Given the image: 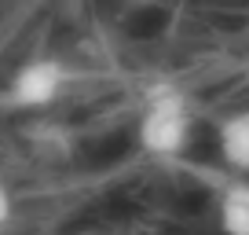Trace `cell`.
<instances>
[{"instance_id": "cell-1", "label": "cell", "mask_w": 249, "mask_h": 235, "mask_svg": "<svg viewBox=\"0 0 249 235\" xmlns=\"http://www.w3.org/2000/svg\"><path fill=\"white\" fill-rule=\"evenodd\" d=\"M191 133H195V118H191L183 92L158 88V92L147 96V103L140 110V129H136V140L147 155L154 158L183 155L187 143H191Z\"/></svg>"}, {"instance_id": "cell-2", "label": "cell", "mask_w": 249, "mask_h": 235, "mask_svg": "<svg viewBox=\"0 0 249 235\" xmlns=\"http://www.w3.org/2000/svg\"><path fill=\"white\" fill-rule=\"evenodd\" d=\"M66 88V66L52 55H37L30 63H22L8 81V99L18 110H40L52 107Z\"/></svg>"}, {"instance_id": "cell-3", "label": "cell", "mask_w": 249, "mask_h": 235, "mask_svg": "<svg viewBox=\"0 0 249 235\" xmlns=\"http://www.w3.org/2000/svg\"><path fill=\"white\" fill-rule=\"evenodd\" d=\"M216 151L227 169L249 176V110H234L216 129Z\"/></svg>"}, {"instance_id": "cell-4", "label": "cell", "mask_w": 249, "mask_h": 235, "mask_svg": "<svg viewBox=\"0 0 249 235\" xmlns=\"http://www.w3.org/2000/svg\"><path fill=\"white\" fill-rule=\"evenodd\" d=\"M220 235H249V180H231L216 198Z\"/></svg>"}, {"instance_id": "cell-5", "label": "cell", "mask_w": 249, "mask_h": 235, "mask_svg": "<svg viewBox=\"0 0 249 235\" xmlns=\"http://www.w3.org/2000/svg\"><path fill=\"white\" fill-rule=\"evenodd\" d=\"M11 217H15V198H11V188L0 180V228L8 224Z\"/></svg>"}]
</instances>
